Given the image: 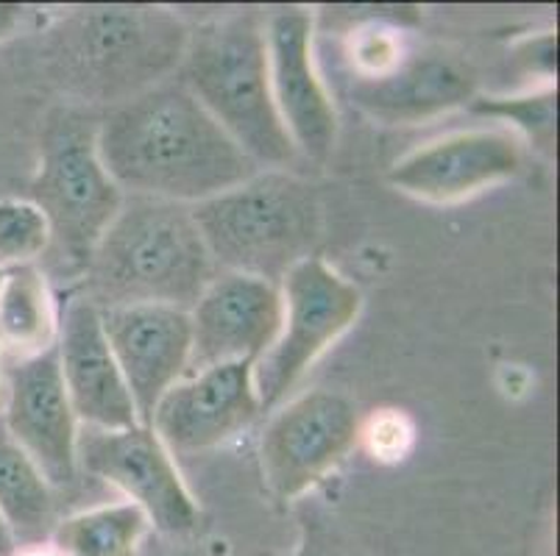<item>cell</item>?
Returning a JSON list of instances; mask_svg holds the SVG:
<instances>
[{
	"label": "cell",
	"mask_w": 560,
	"mask_h": 556,
	"mask_svg": "<svg viewBox=\"0 0 560 556\" xmlns=\"http://www.w3.org/2000/svg\"><path fill=\"white\" fill-rule=\"evenodd\" d=\"M98 153L124 196L201 203L259 170L176 75L112 104L98 120Z\"/></svg>",
	"instance_id": "6da1fadb"
},
{
	"label": "cell",
	"mask_w": 560,
	"mask_h": 556,
	"mask_svg": "<svg viewBox=\"0 0 560 556\" xmlns=\"http://www.w3.org/2000/svg\"><path fill=\"white\" fill-rule=\"evenodd\" d=\"M215 275L190 206L126 196L117 217L95 245L84 273V298L98 309L162 304L190 312Z\"/></svg>",
	"instance_id": "7a4b0ae2"
},
{
	"label": "cell",
	"mask_w": 560,
	"mask_h": 556,
	"mask_svg": "<svg viewBox=\"0 0 560 556\" xmlns=\"http://www.w3.org/2000/svg\"><path fill=\"white\" fill-rule=\"evenodd\" d=\"M176 79L259 167L284 170L299 159L273 106L262 17L226 14L192 28Z\"/></svg>",
	"instance_id": "3957f363"
},
{
	"label": "cell",
	"mask_w": 560,
	"mask_h": 556,
	"mask_svg": "<svg viewBox=\"0 0 560 556\" xmlns=\"http://www.w3.org/2000/svg\"><path fill=\"white\" fill-rule=\"evenodd\" d=\"M218 273H246L279 284L315 257L324 212L315 187L288 170L252 178L190 206Z\"/></svg>",
	"instance_id": "277c9868"
},
{
	"label": "cell",
	"mask_w": 560,
	"mask_h": 556,
	"mask_svg": "<svg viewBox=\"0 0 560 556\" xmlns=\"http://www.w3.org/2000/svg\"><path fill=\"white\" fill-rule=\"evenodd\" d=\"M124 198L101 162L98 120L75 106L50 111L39 140V167L28 184V201L37 203L50 228L45 253L50 273L84 279Z\"/></svg>",
	"instance_id": "5b68a950"
},
{
	"label": "cell",
	"mask_w": 560,
	"mask_h": 556,
	"mask_svg": "<svg viewBox=\"0 0 560 556\" xmlns=\"http://www.w3.org/2000/svg\"><path fill=\"white\" fill-rule=\"evenodd\" d=\"M187 31L162 9L98 7L70 14L54 31L56 68L79 98L120 100L179 70Z\"/></svg>",
	"instance_id": "8992f818"
},
{
	"label": "cell",
	"mask_w": 560,
	"mask_h": 556,
	"mask_svg": "<svg viewBox=\"0 0 560 556\" xmlns=\"http://www.w3.org/2000/svg\"><path fill=\"white\" fill-rule=\"evenodd\" d=\"M282 329L273 345L254 362V387L262 412L288 401L310 367L354 326L363 295L320 257L290 268L279 282Z\"/></svg>",
	"instance_id": "52a82bcc"
},
{
	"label": "cell",
	"mask_w": 560,
	"mask_h": 556,
	"mask_svg": "<svg viewBox=\"0 0 560 556\" xmlns=\"http://www.w3.org/2000/svg\"><path fill=\"white\" fill-rule=\"evenodd\" d=\"M360 412L332 390H310L277 406L259 440L262 478L279 501H296L360 442Z\"/></svg>",
	"instance_id": "ba28073f"
},
{
	"label": "cell",
	"mask_w": 560,
	"mask_h": 556,
	"mask_svg": "<svg viewBox=\"0 0 560 556\" xmlns=\"http://www.w3.org/2000/svg\"><path fill=\"white\" fill-rule=\"evenodd\" d=\"M79 468L112 484L149 514L151 527L165 534L192 532L198 504L190 496L173 453L151 426L90 428L79 431Z\"/></svg>",
	"instance_id": "9c48e42d"
},
{
	"label": "cell",
	"mask_w": 560,
	"mask_h": 556,
	"mask_svg": "<svg viewBox=\"0 0 560 556\" xmlns=\"http://www.w3.org/2000/svg\"><path fill=\"white\" fill-rule=\"evenodd\" d=\"M3 410L0 421L12 440L32 457L54 489L79 476V417L65 390L56 345L32 359H0Z\"/></svg>",
	"instance_id": "30bf717a"
},
{
	"label": "cell",
	"mask_w": 560,
	"mask_h": 556,
	"mask_svg": "<svg viewBox=\"0 0 560 556\" xmlns=\"http://www.w3.org/2000/svg\"><path fill=\"white\" fill-rule=\"evenodd\" d=\"M518 137L505 129H468L438 137L394 162L390 187L427 203H460L522 173Z\"/></svg>",
	"instance_id": "8fae6325"
},
{
	"label": "cell",
	"mask_w": 560,
	"mask_h": 556,
	"mask_svg": "<svg viewBox=\"0 0 560 556\" xmlns=\"http://www.w3.org/2000/svg\"><path fill=\"white\" fill-rule=\"evenodd\" d=\"M277 115L299 156L327 162L338 140V111L313 56V14L284 9L265 20Z\"/></svg>",
	"instance_id": "7c38bea8"
},
{
	"label": "cell",
	"mask_w": 560,
	"mask_h": 556,
	"mask_svg": "<svg viewBox=\"0 0 560 556\" xmlns=\"http://www.w3.org/2000/svg\"><path fill=\"white\" fill-rule=\"evenodd\" d=\"M259 412L254 365L229 362L176 381L160 398L149 426L171 453H198L241 435Z\"/></svg>",
	"instance_id": "4fadbf2b"
},
{
	"label": "cell",
	"mask_w": 560,
	"mask_h": 556,
	"mask_svg": "<svg viewBox=\"0 0 560 556\" xmlns=\"http://www.w3.org/2000/svg\"><path fill=\"white\" fill-rule=\"evenodd\" d=\"M187 315L192 336L187 374L229 362L254 365L282 329V293L257 275L218 273Z\"/></svg>",
	"instance_id": "5bb4252c"
},
{
	"label": "cell",
	"mask_w": 560,
	"mask_h": 556,
	"mask_svg": "<svg viewBox=\"0 0 560 556\" xmlns=\"http://www.w3.org/2000/svg\"><path fill=\"white\" fill-rule=\"evenodd\" d=\"M101 326L135 401L137 421L149 426L160 398L190 367V315L162 304L112 306L101 309Z\"/></svg>",
	"instance_id": "9a60e30c"
},
{
	"label": "cell",
	"mask_w": 560,
	"mask_h": 556,
	"mask_svg": "<svg viewBox=\"0 0 560 556\" xmlns=\"http://www.w3.org/2000/svg\"><path fill=\"white\" fill-rule=\"evenodd\" d=\"M56 354L70 406L81 426L112 431L140 423L124 374L106 343L101 309L84 295H75L65 306L56 334Z\"/></svg>",
	"instance_id": "2e32d148"
},
{
	"label": "cell",
	"mask_w": 560,
	"mask_h": 556,
	"mask_svg": "<svg viewBox=\"0 0 560 556\" xmlns=\"http://www.w3.org/2000/svg\"><path fill=\"white\" fill-rule=\"evenodd\" d=\"M351 98L390 126L421 122L475 98V75L452 56H405L380 79H354Z\"/></svg>",
	"instance_id": "e0dca14e"
},
{
	"label": "cell",
	"mask_w": 560,
	"mask_h": 556,
	"mask_svg": "<svg viewBox=\"0 0 560 556\" xmlns=\"http://www.w3.org/2000/svg\"><path fill=\"white\" fill-rule=\"evenodd\" d=\"M59 315L39 264L3 270L0 282V359L20 362L56 345Z\"/></svg>",
	"instance_id": "ac0fdd59"
},
{
	"label": "cell",
	"mask_w": 560,
	"mask_h": 556,
	"mask_svg": "<svg viewBox=\"0 0 560 556\" xmlns=\"http://www.w3.org/2000/svg\"><path fill=\"white\" fill-rule=\"evenodd\" d=\"M0 512L9 520L20 551L50 540L56 527L54 487L32 457L12 440L0 421Z\"/></svg>",
	"instance_id": "d6986e66"
},
{
	"label": "cell",
	"mask_w": 560,
	"mask_h": 556,
	"mask_svg": "<svg viewBox=\"0 0 560 556\" xmlns=\"http://www.w3.org/2000/svg\"><path fill=\"white\" fill-rule=\"evenodd\" d=\"M151 520L137 504H101L56 520L50 543L65 556H140Z\"/></svg>",
	"instance_id": "ffe728a7"
},
{
	"label": "cell",
	"mask_w": 560,
	"mask_h": 556,
	"mask_svg": "<svg viewBox=\"0 0 560 556\" xmlns=\"http://www.w3.org/2000/svg\"><path fill=\"white\" fill-rule=\"evenodd\" d=\"M50 228L28 198L0 201V270L37 264L48 253Z\"/></svg>",
	"instance_id": "44dd1931"
},
{
	"label": "cell",
	"mask_w": 560,
	"mask_h": 556,
	"mask_svg": "<svg viewBox=\"0 0 560 556\" xmlns=\"http://www.w3.org/2000/svg\"><path fill=\"white\" fill-rule=\"evenodd\" d=\"M555 95L552 86L529 95H513V98H480L475 100V111L491 117L511 120L527 140L541 151H552L555 145Z\"/></svg>",
	"instance_id": "7402d4cb"
},
{
	"label": "cell",
	"mask_w": 560,
	"mask_h": 556,
	"mask_svg": "<svg viewBox=\"0 0 560 556\" xmlns=\"http://www.w3.org/2000/svg\"><path fill=\"white\" fill-rule=\"evenodd\" d=\"M405 56L407 50L399 34L376 17L351 31L349 59L358 79H380V75L390 73Z\"/></svg>",
	"instance_id": "603a6c76"
},
{
	"label": "cell",
	"mask_w": 560,
	"mask_h": 556,
	"mask_svg": "<svg viewBox=\"0 0 560 556\" xmlns=\"http://www.w3.org/2000/svg\"><path fill=\"white\" fill-rule=\"evenodd\" d=\"M360 440L371 451V457L382 462H396L412 446V426L401 412L382 410L360 426Z\"/></svg>",
	"instance_id": "cb8c5ba5"
},
{
	"label": "cell",
	"mask_w": 560,
	"mask_h": 556,
	"mask_svg": "<svg viewBox=\"0 0 560 556\" xmlns=\"http://www.w3.org/2000/svg\"><path fill=\"white\" fill-rule=\"evenodd\" d=\"M25 17H28V9L25 7H18V3H0V43H7L14 34H20Z\"/></svg>",
	"instance_id": "d4e9b609"
},
{
	"label": "cell",
	"mask_w": 560,
	"mask_h": 556,
	"mask_svg": "<svg viewBox=\"0 0 560 556\" xmlns=\"http://www.w3.org/2000/svg\"><path fill=\"white\" fill-rule=\"evenodd\" d=\"M18 551H20L18 537H14L9 520L3 518V512H0V556H18Z\"/></svg>",
	"instance_id": "484cf974"
},
{
	"label": "cell",
	"mask_w": 560,
	"mask_h": 556,
	"mask_svg": "<svg viewBox=\"0 0 560 556\" xmlns=\"http://www.w3.org/2000/svg\"><path fill=\"white\" fill-rule=\"evenodd\" d=\"M18 556H65V554H62V551H56L54 545H50V548H45V545H37V548L18 551Z\"/></svg>",
	"instance_id": "4316f807"
},
{
	"label": "cell",
	"mask_w": 560,
	"mask_h": 556,
	"mask_svg": "<svg viewBox=\"0 0 560 556\" xmlns=\"http://www.w3.org/2000/svg\"><path fill=\"white\" fill-rule=\"evenodd\" d=\"M0 410H3V379H0Z\"/></svg>",
	"instance_id": "83f0119b"
},
{
	"label": "cell",
	"mask_w": 560,
	"mask_h": 556,
	"mask_svg": "<svg viewBox=\"0 0 560 556\" xmlns=\"http://www.w3.org/2000/svg\"><path fill=\"white\" fill-rule=\"evenodd\" d=\"M0 282H3V270H0Z\"/></svg>",
	"instance_id": "f1b7e54d"
}]
</instances>
